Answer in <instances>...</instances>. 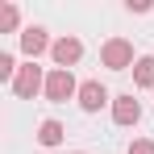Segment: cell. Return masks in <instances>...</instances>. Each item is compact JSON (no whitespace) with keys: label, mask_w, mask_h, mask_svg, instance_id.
I'll list each match as a JSON object with an SVG mask.
<instances>
[{"label":"cell","mask_w":154,"mask_h":154,"mask_svg":"<svg viewBox=\"0 0 154 154\" xmlns=\"http://www.w3.org/2000/svg\"><path fill=\"white\" fill-rule=\"evenodd\" d=\"M50 104H67L71 96H79V83H75V71H58L50 67L46 71V92H42Z\"/></svg>","instance_id":"obj_3"},{"label":"cell","mask_w":154,"mask_h":154,"mask_svg":"<svg viewBox=\"0 0 154 154\" xmlns=\"http://www.w3.org/2000/svg\"><path fill=\"white\" fill-rule=\"evenodd\" d=\"M17 71H21V67H17V54H13V50H0V83H8V88H13Z\"/></svg>","instance_id":"obj_11"},{"label":"cell","mask_w":154,"mask_h":154,"mask_svg":"<svg viewBox=\"0 0 154 154\" xmlns=\"http://www.w3.org/2000/svg\"><path fill=\"white\" fill-rule=\"evenodd\" d=\"M125 154H154V142H150V137H133Z\"/></svg>","instance_id":"obj_12"},{"label":"cell","mask_w":154,"mask_h":154,"mask_svg":"<svg viewBox=\"0 0 154 154\" xmlns=\"http://www.w3.org/2000/svg\"><path fill=\"white\" fill-rule=\"evenodd\" d=\"M17 42H21V54H25V63H38V58H42V54H50V46H54V42H50V33H46L42 25H25Z\"/></svg>","instance_id":"obj_5"},{"label":"cell","mask_w":154,"mask_h":154,"mask_svg":"<svg viewBox=\"0 0 154 154\" xmlns=\"http://www.w3.org/2000/svg\"><path fill=\"white\" fill-rule=\"evenodd\" d=\"M79 108H83V112H100L104 104H108V108H112V96H108V88H104L100 79H83V83H79Z\"/></svg>","instance_id":"obj_6"},{"label":"cell","mask_w":154,"mask_h":154,"mask_svg":"<svg viewBox=\"0 0 154 154\" xmlns=\"http://www.w3.org/2000/svg\"><path fill=\"white\" fill-rule=\"evenodd\" d=\"M17 100H33L38 92H46V71L38 67V63H21V71L13 79V88H8Z\"/></svg>","instance_id":"obj_2"},{"label":"cell","mask_w":154,"mask_h":154,"mask_svg":"<svg viewBox=\"0 0 154 154\" xmlns=\"http://www.w3.org/2000/svg\"><path fill=\"white\" fill-rule=\"evenodd\" d=\"M129 13H150V0H125Z\"/></svg>","instance_id":"obj_13"},{"label":"cell","mask_w":154,"mask_h":154,"mask_svg":"<svg viewBox=\"0 0 154 154\" xmlns=\"http://www.w3.org/2000/svg\"><path fill=\"white\" fill-rule=\"evenodd\" d=\"M133 88H154V54H137V63H133Z\"/></svg>","instance_id":"obj_8"},{"label":"cell","mask_w":154,"mask_h":154,"mask_svg":"<svg viewBox=\"0 0 154 154\" xmlns=\"http://www.w3.org/2000/svg\"><path fill=\"white\" fill-rule=\"evenodd\" d=\"M71 154H83V150H71Z\"/></svg>","instance_id":"obj_14"},{"label":"cell","mask_w":154,"mask_h":154,"mask_svg":"<svg viewBox=\"0 0 154 154\" xmlns=\"http://www.w3.org/2000/svg\"><path fill=\"white\" fill-rule=\"evenodd\" d=\"M50 58H54V67H58V71H71L79 58H83V42H79L75 33H63V38H54Z\"/></svg>","instance_id":"obj_4"},{"label":"cell","mask_w":154,"mask_h":154,"mask_svg":"<svg viewBox=\"0 0 154 154\" xmlns=\"http://www.w3.org/2000/svg\"><path fill=\"white\" fill-rule=\"evenodd\" d=\"M63 133H67V129H63V121L46 117V121L38 125V142H42V146H63Z\"/></svg>","instance_id":"obj_9"},{"label":"cell","mask_w":154,"mask_h":154,"mask_svg":"<svg viewBox=\"0 0 154 154\" xmlns=\"http://www.w3.org/2000/svg\"><path fill=\"white\" fill-rule=\"evenodd\" d=\"M137 121H142V100H137L133 92H121V96H112V125L129 129V125H137Z\"/></svg>","instance_id":"obj_7"},{"label":"cell","mask_w":154,"mask_h":154,"mask_svg":"<svg viewBox=\"0 0 154 154\" xmlns=\"http://www.w3.org/2000/svg\"><path fill=\"white\" fill-rule=\"evenodd\" d=\"M17 29H21V13H17V4L4 0V4H0V33H17ZM17 38H21V33H17Z\"/></svg>","instance_id":"obj_10"},{"label":"cell","mask_w":154,"mask_h":154,"mask_svg":"<svg viewBox=\"0 0 154 154\" xmlns=\"http://www.w3.org/2000/svg\"><path fill=\"white\" fill-rule=\"evenodd\" d=\"M133 42L129 38H108L100 46V67H108V71H133Z\"/></svg>","instance_id":"obj_1"}]
</instances>
